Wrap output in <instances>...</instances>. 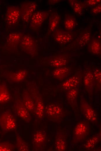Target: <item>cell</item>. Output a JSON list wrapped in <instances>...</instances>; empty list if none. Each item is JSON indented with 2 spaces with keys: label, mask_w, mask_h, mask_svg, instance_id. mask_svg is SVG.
Here are the masks:
<instances>
[{
  "label": "cell",
  "mask_w": 101,
  "mask_h": 151,
  "mask_svg": "<svg viewBox=\"0 0 101 151\" xmlns=\"http://www.w3.org/2000/svg\"><path fill=\"white\" fill-rule=\"evenodd\" d=\"M27 90L33 98L35 105L34 113L37 120L41 121L44 117L45 107L42 97L36 85L33 82L27 84Z\"/></svg>",
  "instance_id": "cell-1"
},
{
  "label": "cell",
  "mask_w": 101,
  "mask_h": 151,
  "mask_svg": "<svg viewBox=\"0 0 101 151\" xmlns=\"http://www.w3.org/2000/svg\"><path fill=\"white\" fill-rule=\"evenodd\" d=\"M90 131V126L88 121H82L78 122L73 130L71 146L83 142L89 134Z\"/></svg>",
  "instance_id": "cell-2"
},
{
  "label": "cell",
  "mask_w": 101,
  "mask_h": 151,
  "mask_svg": "<svg viewBox=\"0 0 101 151\" xmlns=\"http://www.w3.org/2000/svg\"><path fill=\"white\" fill-rule=\"evenodd\" d=\"M65 115L64 109L58 105L50 104L45 108L44 116L51 121L60 123L63 119Z\"/></svg>",
  "instance_id": "cell-3"
},
{
  "label": "cell",
  "mask_w": 101,
  "mask_h": 151,
  "mask_svg": "<svg viewBox=\"0 0 101 151\" xmlns=\"http://www.w3.org/2000/svg\"><path fill=\"white\" fill-rule=\"evenodd\" d=\"M19 46L23 51L31 57H34L37 55L38 50L36 43L31 36L24 34Z\"/></svg>",
  "instance_id": "cell-4"
},
{
  "label": "cell",
  "mask_w": 101,
  "mask_h": 151,
  "mask_svg": "<svg viewBox=\"0 0 101 151\" xmlns=\"http://www.w3.org/2000/svg\"><path fill=\"white\" fill-rule=\"evenodd\" d=\"M0 126L5 132L13 131L16 129V120L12 113L7 111L2 113L0 115Z\"/></svg>",
  "instance_id": "cell-5"
},
{
  "label": "cell",
  "mask_w": 101,
  "mask_h": 151,
  "mask_svg": "<svg viewBox=\"0 0 101 151\" xmlns=\"http://www.w3.org/2000/svg\"><path fill=\"white\" fill-rule=\"evenodd\" d=\"M80 109L82 115L88 121L93 123L97 122V116L95 111L83 96L80 98Z\"/></svg>",
  "instance_id": "cell-6"
},
{
  "label": "cell",
  "mask_w": 101,
  "mask_h": 151,
  "mask_svg": "<svg viewBox=\"0 0 101 151\" xmlns=\"http://www.w3.org/2000/svg\"><path fill=\"white\" fill-rule=\"evenodd\" d=\"M38 7L35 2L26 1L23 2L20 8L21 18L25 23L28 22Z\"/></svg>",
  "instance_id": "cell-7"
},
{
  "label": "cell",
  "mask_w": 101,
  "mask_h": 151,
  "mask_svg": "<svg viewBox=\"0 0 101 151\" xmlns=\"http://www.w3.org/2000/svg\"><path fill=\"white\" fill-rule=\"evenodd\" d=\"M49 15V12L46 11L39 10L35 12L29 21L30 29L35 31L39 29L47 18Z\"/></svg>",
  "instance_id": "cell-8"
},
{
  "label": "cell",
  "mask_w": 101,
  "mask_h": 151,
  "mask_svg": "<svg viewBox=\"0 0 101 151\" xmlns=\"http://www.w3.org/2000/svg\"><path fill=\"white\" fill-rule=\"evenodd\" d=\"M46 132L42 130L35 131L33 134L32 140L33 151L43 150L46 146L47 141Z\"/></svg>",
  "instance_id": "cell-9"
},
{
  "label": "cell",
  "mask_w": 101,
  "mask_h": 151,
  "mask_svg": "<svg viewBox=\"0 0 101 151\" xmlns=\"http://www.w3.org/2000/svg\"><path fill=\"white\" fill-rule=\"evenodd\" d=\"M14 109L17 116L26 123L29 122L32 119L30 113L24 104L22 99L18 97L15 101Z\"/></svg>",
  "instance_id": "cell-10"
},
{
  "label": "cell",
  "mask_w": 101,
  "mask_h": 151,
  "mask_svg": "<svg viewBox=\"0 0 101 151\" xmlns=\"http://www.w3.org/2000/svg\"><path fill=\"white\" fill-rule=\"evenodd\" d=\"M23 35L21 32H13L10 33L6 41L5 49L10 51H16Z\"/></svg>",
  "instance_id": "cell-11"
},
{
  "label": "cell",
  "mask_w": 101,
  "mask_h": 151,
  "mask_svg": "<svg viewBox=\"0 0 101 151\" xmlns=\"http://www.w3.org/2000/svg\"><path fill=\"white\" fill-rule=\"evenodd\" d=\"M20 18L19 7L12 5L7 7L5 14V20L8 25H14L19 22Z\"/></svg>",
  "instance_id": "cell-12"
},
{
  "label": "cell",
  "mask_w": 101,
  "mask_h": 151,
  "mask_svg": "<svg viewBox=\"0 0 101 151\" xmlns=\"http://www.w3.org/2000/svg\"><path fill=\"white\" fill-rule=\"evenodd\" d=\"M91 26L85 28L70 44V47H82L88 44L91 39Z\"/></svg>",
  "instance_id": "cell-13"
},
{
  "label": "cell",
  "mask_w": 101,
  "mask_h": 151,
  "mask_svg": "<svg viewBox=\"0 0 101 151\" xmlns=\"http://www.w3.org/2000/svg\"><path fill=\"white\" fill-rule=\"evenodd\" d=\"M74 33L61 29H56L53 34L55 40L61 44L70 42L74 38Z\"/></svg>",
  "instance_id": "cell-14"
},
{
  "label": "cell",
  "mask_w": 101,
  "mask_h": 151,
  "mask_svg": "<svg viewBox=\"0 0 101 151\" xmlns=\"http://www.w3.org/2000/svg\"><path fill=\"white\" fill-rule=\"evenodd\" d=\"M83 83L85 89L89 97H92L95 87V82L92 71L89 68H86L83 74Z\"/></svg>",
  "instance_id": "cell-15"
},
{
  "label": "cell",
  "mask_w": 101,
  "mask_h": 151,
  "mask_svg": "<svg viewBox=\"0 0 101 151\" xmlns=\"http://www.w3.org/2000/svg\"><path fill=\"white\" fill-rule=\"evenodd\" d=\"M83 75L82 72L80 71L77 72L62 83L61 85L62 89L67 91L77 87L81 82Z\"/></svg>",
  "instance_id": "cell-16"
},
{
  "label": "cell",
  "mask_w": 101,
  "mask_h": 151,
  "mask_svg": "<svg viewBox=\"0 0 101 151\" xmlns=\"http://www.w3.org/2000/svg\"><path fill=\"white\" fill-rule=\"evenodd\" d=\"M68 61V57L67 54H60L50 57L48 59L47 62L49 66L57 68L66 66Z\"/></svg>",
  "instance_id": "cell-17"
},
{
  "label": "cell",
  "mask_w": 101,
  "mask_h": 151,
  "mask_svg": "<svg viewBox=\"0 0 101 151\" xmlns=\"http://www.w3.org/2000/svg\"><path fill=\"white\" fill-rule=\"evenodd\" d=\"M28 74V71L23 69L15 72H7L5 73L4 76L9 82L13 83H17L24 81Z\"/></svg>",
  "instance_id": "cell-18"
},
{
  "label": "cell",
  "mask_w": 101,
  "mask_h": 151,
  "mask_svg": "<svg viewBox=\"0 0 101 151\" xmlns=\"http://www.w3.org/2000/svg\"><path fill=\"white\" fill-rule=\"evenodd\" d=\"M55 148L57 151H65L67 150L66 135L62 131H58L56 133Z\"/></svg>",
  "instance_id": "cell-19"
},
{
  "label": "cell",
  "mask_w": 101,
  "mask_h": 151,
  "mask_svg": "<svg viewBox=\"0 0 101 151\" xmlns=\"http://www.w3.org/2000/svg\"><path fill=\"white\" fill-rule=\"evenodd\" d=\"M71 68L66 66L55 68L52 72V75L55 78L60 81L66 79L70 75Z\"/></svg>",
  "instance_id": "cell-20"
},
{
  "label": "cell",
  "mask_w": 101,
  "mask_h": 151,
  "mask_svg": "<svg viewBox=\"0 0 101 151\" xmlns=\"http://www.w3.org/2000/svg\"><path fill=\"white\" fill-rule=\"evenodd\" d=\"M79 94L77 87L67 91L66 94V98L68 104L73 109L77 107V98Z\"/></svg>",
  "instance_id": "cell-21"
},
{
  "label": "cell",
  "mask_w": 101,
  "mask_h": 151,
  "mask_svg": "<svg viewBox=\"0 0 101 151\" xmlns=\"http://www.w3.org/2000/svg\"><path fill=\"white\" fill-rule=\"evenodd\" d=\"M61 17L56 12H52L50 15L47 35L53 32L59 24Z\"/></svg>",
  "instance_id": "cell-22"
},
{
  "label": "cell",
  "mask_w": 101,
  "mask_h": 151,
  "mask_svg": "<svg viewBox=\"0 0 101 151\" xmlns=\"http://www.w3.org/2000/svg\"><path fill=\"white\" fill-rule=\"evenodd\" d=\"M21 99L24 104L30 112L34 114L35 110V103L27 90L23 91Z\"/></svg>",
  "instance_id": "cell-23"
},
{
  "label": "cell",
  "mask_w": 101,
  "mask_h": 151,
  "mask_svg": "<svg viewBox=\"0 0 101 151\" xmlns=\"http://www.w3.org/2000/svg\"><path fill=\"white\" fill-rule=\"evenodd\" d=\"M88 50L89 53L95 55H100L101 53V42L96 37L91 39L89 43Z\"/></svg>",
  "instance_id": "cell-24"
},
{
  "label": "cell",
  "mask_w": 101,
  "mask_h": 151,
  "mask_svg": "<svg viewBox=\"0 0 101 151\" xmlns=\"http://www.w3.org/2000/svg\"><path fill=\"white\" fill-rule=\"evenodd\" d=\"M101 132L92 136L82 145L84 150H90L93 149L101 140Z\"/></svg>",
  "instance_id": "cell-25"
},
{
  "label": "cell",
  "mask_w": 101,
  "mask_h": 151,
  "mask_svg": "<svg viewBox=\"0 0 101 151\" xmlns=\"http://www.w3.org/2000/svg\"><path fill=\"white\" fill-rule=\"evenodd\" d=\"M11 98V95L6 84L5 83H0V104L8 103Z\"/></svg>",
  "instance_id": "cell-26"
},
{
  "label": "cell",
  "mask_w": 101,
  "mask_h": 151,
  "mask_svg": "<svg viewBox=\"0 0 101 151\" xmlns=\"http://www.w3.org/2000/svg\"><path fill=\"white\" fill-rule=\"evenodd\" d=\"M76 24L75 18L71 15H67L64 21V25L66 30L71 32L75 28Z\"/></svg>",
  "instance_id": "cell-27"
},
{
  "label": "cell",
  "mask_w": 101,
  "mask_h": 151,
  "mask_svg": "<svg viewBox=\"0 0 101 151\" xmlns=\"http://www.w3.org/2000/svg\"><path fill=\"white\" fill-rule=\"evenodd\" d=\"M68 1L74 11L79 15H82L84 8L82 2L77 0H68Z\"/></svg>",
  "instance_id": "cell-28"
},
{
  "label": "cell",
  "mask_w": 101,
  "mask_h": 151,
  "mask_svg": "<svg viewBox=\"0 0 101 151\" xmlns=\"http://www.w3.org/2000/svg\"><path fill=\"white\" fill-rule=\"evenodd\" d=\"M16 147L19 151H29L30 149L28 143L17 134L16 137Z\"/></svg>",
  "instance_id": "cell-29"
},
{
  "label": "cell",
  "mask_w": 101,
  "mask_h": 151,
  "mask_svg": "<svg viewBox=\"0 0 101 151\" xmlns=\"http://www.w3.org/2000/svg\"><path fill=\"white\" fill-rule=\"evenodd\" d=\"M95 82V90L98 91L101 89V71L98 68L94 69L92 71Z\"/></svg>",
  "instance_id": "cell-30"
},
{
  "label": "cell",
  "mask_w": 101,
  "mask_h": 151,
  "mask_svg": "<svg viewBox=\"0 0 101 151\" xmlns=\"http://www.w3.org/2000/svg\"><path fill=\"white\" fill-rule=\"evenodd\" d=\"M15 147L12 144L8 142L0 143V151H13Z\"/></svg>",
  "instance_id": "cell-31"
},
{
  "label": "cell",
  "mask_w": 101,
  "mask_h": 151,
  "mask_svg": "<svg viewBox=\"0 0 101 151\" xmlns=\"http://www.w3.org/2000/svg\"><path fill=\"white\" fill-rule=\"evenodd\" d=\"M100 0H86L82 2L84 8L86 7L94 6L100 3Z\"/></svg>",
  "instance_id": "cell-32"
},
{
  "label": "cell",
  "mask_w": 101,
  "mask_h": 151,
  "mask_svg": "<svg viewBox=\"0 0 101 151\" xmlns=\"http://www.w3.org/2000/svg\"><path fill=\"white\" fill-rule=\"evenodd\" d=\"M91 13L94 15L100 14L101 12V4L99 3L93 6L91 10Z\"/></svg>",
  "instance_id": "cell-33"
},
{
  "label": "cell",
  "mask_w": 101,
  "mask_h": 151,
  "mask_svg": "<svg viewBox=\"0 0 101 151\" xmlns=\"http://www.w3.org/2000/svg\"><path fill=\"white\" fill-rule=\"evenodd\" d=\"M61 1V0H49L48 1L47 3L48 5H54L59 3Z\"/></svg>",
  "instance_id": "cell-34"
},
{
  "label": "cell",
  "mask_w": 101,
  "mask_h": 151,
  "mask_svg": "<svg viewBox=\"0 0 101 151\" xmlns=\"http://www.w3.org/2000/svg\"></svg>",
  "instance_id": "cell-35"
}]
</instances>
